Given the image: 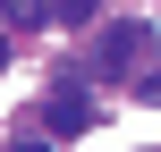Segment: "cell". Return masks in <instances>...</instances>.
I'll use <instances>...</instances> for the list:
<instances>
[{"mask_svg": "<svg viewBox=\"0 0 161 152\" xmlns=\"http://www.w3.org/2000/svg\"><path fill=\"white\" fill-rule=\"evenodd\" d=\"M93 118H102V110L85 102V85H59V93L42 102V127H51V135H85Z\"/></svg>", "mask_w": 161, "mask_h": 152, "instance_id": "6da1fadb", "label": "cell"}, {"mask_svg": "<svg viewBox=\"0 0 161 152\" xmlns=\"http://www.w3.org/2000/svg\"><path fill=\"white\" fill-rule=\"evenodd\" d=\"M136 59H144V25H110V34L93 42V68H102V76H127Z\"/></svg>", "mask_w": 161, "mask_h": 152, "instance_id": "7a4b0ae2", "label": "cell"}, {"mask_svg": "<svg viewBox=\"0 0 161 152\" xmlns=\"http://www.w3.org/2000/svg\"><path fill=\"white\" fill-rule=\"evenodd\" d=\"M93 8H102V0H59V25H85Z\"/></svg>", "mask_w": 161, "mask_h": 152, "instance_id": "3957f363", "label": "cell"}, {"mask_svg": "<svg viewBox=\"0 0 161 152\" xmlns=\"http://www.w3.org/2000/svg\"><path fill=\"white\" fill-rule=\"evenodd\" d=\"M136 102H161V68H153V76H144V85H136Z\"/></svg>", "mask_w": 161, "mask_h": 152, "instance_id": "277c9868", "label": "cell"}, {"mask_svg": "<svg viewBox=\"0 0 161 152\" xmlns=\"http://www.w3.org/2000/svg\"><path fill=\"white\" fill-rule=\"evenodd\" d=\"M17 152H51V144H17Z\"/></svg>", "mask_w": 161, "mask_h": 152, "instance_id": "5b68a950", "label": "cell"}, {"mask_svg": "<svg viewBox=\"0 0 161 152\" xmlns=\"http://www.w3.org/2000/svg\"><path fill=\"white\" fill-rule=\"evenodd\" d=\"M0 59H8V42H0Z\"/></svg>", "mask_w": 161, "mask_h": 152, "instance_id": "8992f818", "label": "cell"}]
</instances>
